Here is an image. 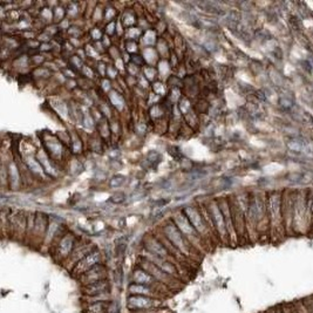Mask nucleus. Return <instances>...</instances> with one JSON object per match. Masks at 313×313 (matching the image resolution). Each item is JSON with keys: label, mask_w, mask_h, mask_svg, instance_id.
Here are the masks:
<instances>
[{"label": "nucleus", "mask_w": 313, "mask_h": 313, "mask_svg": "<svg viewBox=\"0 0 313 313\" xmlns=\"http://www.w3.org/2000/svg\"><path fill=\"white\" fill-rule=\"evenodd\" d=\"M312 227V192L296 191L293 207V234L308 235Z\"/></svg>", "instance_id": "obj_1"}, {"label": "nucleus", "mask_w": 313, "mask_h": 313, "mask_svg": "<svg viewBox=\"0 0 313 313\" xmlns=\"http://www.w3.org/2000/svg\"><path fill=\"white\" fill-rule=\"evenodd\" d=\"M281 203H283V195L279 191H274L268 197L270 237L273 242L281 241L287 235Z\"/></svg>", "instance_id": "obj_2"}, {"label": "nucleus", "mask_w": 313, "mask_h": 313, "mask_svg": "<svg viewBox=\"0 0 313 313\" xmlns=\"http://www.w3.org/2000/svg\"><path fill=\"white\" fill-rule=\"evenodd\" d=\"M140 268L144 269L145 271L148 272L153 278H155L158 283L163 284L164 287H167L169 290H173L174 291V290L180 289V284H181L180 279H176V278L169 276V274H167L164 271H162L158 266H156L154 263L147 260V258L145 257L142 258L140 263Z\"/></svg>", "instance_id": "obj_3"}, {"label": "nucleus", "mask_w": 313, "mask_h": 313, "mask_svg": "<svg viewBox=\"0 0 313 313\" xmlns=\"http://www.w3.org/2000/svg\"><path fill=\"white\" fill-rule=\"evenodd\" d=\"M164 234L168 241L180 251L183 256H190L191 246L189 244V241L185 238V236L181 233L179 227L175 224H168L164 227Z\"/></svg>", "instance_id": "obj_4"}, {"label": "nucleus", "mask_w": 313, "mask_h": 313, "mask_svg": "<svg viewBox=\"0 0 313 313\" xmlns=\"http://www.w3.org/2000/svg\"><path fill=\"white\" fill-rule=\"evenodd\" d=\"M127 306L130 311H141L149 310V308H155L162 306V299L150 298V297L142 296H129L127 300Z\"/></svg>", "instance_id": "obj_5"}, {"label": "nucleus", "mask_w": 313, "mask_h": 313, "mask_svg": "<svg viewBox=\"0 0 313 313\" xmlns=\"http://www.w3.org/2000/svg\"><path fill=\"white\" fill-rule=\"evenodd\" d=\"M100 262H101V253L95 249L75 265V268L72 270V273L74 274L76 278H80L82 274H84L87 271H90L91 269L94 268V266L101 264Z\"/></svg>", "instance_id": "obj_6"}, {"label": "nucleus", "mask_w": 313, "mask_h": 313, "mask_svg": "<svg viewBox=\"0 0 313 313\" xmlns=\"http://www.w3.org/2000/svg\"><path fill=\"white\" fill-rule=\"evenodd\" d=\"M283 217L287 235L293 234V207H295V192H287L283 195Z\"/></svg>", "instance_id": "obj_7"}, {"label": "nucleus", "mask_w": 313, "mask_h": 313, "mask_svg": "<svg viewBox=\"0 0 313 313\" xmlns=\"http://www.w3.org/2000/svg\"><path fill=\"white\" fill-rule=\"evenodd\" d=\"M107 269L103 264H98L94 268L91 269L90 271H87L84 274H82L80 278H78L79 281L82 284V287H86V285H91L94 283H98V281H101L107 279Z\"/></svg>", "instance_id": "obj_8"}, {"label": "nucleus", "mask_w": 313, "mask_h": 313, "mask_svg": "<svg viewBox=\"0 0 313 313\" xmlns=\"http://www.w3.org/2000/svg\"><path fill=\"white\" fill-rule=\"evenodd\" d=\"M74 249H75L74 237H73L72 235L64 236L56 245L55 257L58 258V261L59 262L66 261L69 256H71V253L73 252V250Z\"/></svg>", "instance_id": "obj_9"}, {"label": "nucleus", "mask_w": 313, "mask_h": 313, "mask_svg": "<svg viewBox=\"0 0 313 313\" xmlns=\"http://www.w3.org/2000/svg\"><path fill=\"white\" fill-rule=\"evenodd\" d=\"M94 250L95 248L91 244H82L80 246H75V249L73 250L71 256L65 261L66 268L72 271V270L75 268V265L78 264L80 261H82L87 254H90L92 251H94Z\"/></svg>", "instance_id": "obj_10"}, {"label": "nucleus", "mask_w": 313, "mask_h": 313, "mask_svg": "<svg viewBox=\"0 0 313 313\" xmlns=\"http://www.w3.org/2000/svg\"><path fill=\"white\" fill-rule=\"evenodd\" d=\"M82 292H83V295L87 297L104 295V293H110V284L107 279H104L101 281H98V283L82 287Z\"/></svg>", "instance_id": "obj_11"}, {"label": "nucleus", "mask_w": 313, "mask_h": 313, "mask_svg": "<svg viewBox=\"0 0 313 313\" xmlns=\"http://www.w3.org/2000/svg\"><path fill=\"white\" fill-rule=\"evenodd\" d=\"M129 293L130 296H142V297H150V298H157V299H163L164 297L160 295L155 290L152 288L146 287V285L140 284H134L131 283L129 287Z\"/></svg>", "instance_id": "obj_12"}, {"label": "nucleus", "mask_w": 313, "mask_h": 313, "mask_svg": "<svg viewBox=\"0 0 313 313\" xmlns=\"http://www.w3.org/2000/svg\"><path fill=\"white\" fill-rule=\"evenodd\" d=\"M46 230H47V221H46L44 217H41V215H39L37 218L36 224L33 225V233H32L33 237L36 239L40 238L42 241V239H44Z\"/></svg>", "instance_id": "obj_13"}, {"label": "nucleus", "mask_w": 313, "mask_h": 313, "mask_svg": "<svg viewBox=\"0 0 313 313\" xmlns=\"http://www.w3.org/2000/svg\"><path fill=\"white\" fill-rule=\"evenodd\" d=\"M130 313H173L169 308L161 306L155 308H149V310H141V311H131Z\"/></svg>", "instance_id": "obj_14"}, {"label": "nucleus", "mask_w": 313, "mask_h": 313, "mask_svg": "<svg viewBox=\"0 0 313 313\" xmlns=\"http://www.w3.org/2000/svg\"><path fill=\"white\" fill-rule=\"evenodd\" d=\"M293 305H295V307L298 310L300 313H311L310 311L307 310V307L305 306L303 300H298V301H295V303H292Z\"/></svg>", "instance_id": "obj_15"}, {"label": "nucleus", "mask_w": 313, "mask_h": 313, "mask_svg": "<svg viewBox=\"0 0 313 313\" xmlns=\"http://www.w3.org/2000/svg\"><path fill=\"white\" fill-rule=\"evenodd\" d=\"M126 179L123 176H115L113 180L110 181V185L111 187H120V185H122L123 183H125Z\"/></svg>", "instance_id": "obj_16"}, {"label": "nucleus", "mask_w": 313, "mask_h": 313, "mask_svg": "<svg viewBox=\"0 0 313 313\" xmlns=\"http://www.w3.org/2000/svg\"><path fill=\"white\" fill-rule=\"evenodd\" d=\"M303 303L305 306L307 307V310L311 313H313V296H308L306 298L303 299Z\"/></svg>", "instance_id": "obj_17"}, {"label": "nucleus", "mask_w": 313, "mask_h": 313, "mask_svg": "<svg viewBox=\"0 0 313 313\" xmlns=\"http://www.w3.org/2000/svg\"><path fill=\"white\" fill-rule=\"evenodd\" d=\"M123 200H125V194H122V192H115V194L111 196V201H113L114 203H121Z\"/></svg>", "instance_id": "obj_18"}, {"label": "nucleus", "mask_w": 313, "mask_h": 313, "mask_svg": "<svg viewBox=\"0 0 313 313\" xmlns=\"http://www.w3.org/2000/svg\"><path fill=\"white\" fill-rule=\"evenodd\" d=\"M271 312H272V313H285L283 306H276V307H273V308H271Z\"/></svg>", "instance_id": "obj_19"}, {"label": "nucleus", "mask_w": 313, "mask_h": 313, "mask_svg": "<svg viewBox=\"0 0 313 313\" xmlns=\"http://www.w3.org/2000/svg\"><path fill=\"white\" fill-rule=\"evenodd\" d=\"M284 312L285 313H292V308H291V304H288V305H284Z\"/></svg>", "instance_id": "obj_20"}, {"label": "nucleus", "mask_w": 313, "mask_h": 313, "mask_svg": "<svg viewBox=\"0 0 313 313\" xmlns=\"http://www.w3.org/2000/svg\"><path fill=\"white\" fill-rule=\"evenodd\" d=\"M291 308H292V313H300V312L295 307V305H293V304H291Z\"/></svg>", "instance_id": "obj_21"}, {"label": "nucleus", "mask_w": 313, "mask_h": 313, "mask_svg": "<svg viewBox=\"0 0 313 313\" xmlns=\"http://www.w3.org/2000/svg\"><path fill=\"white\" fill-rule=\"evenodd\" d=\"M312 221H313V192H312Z\"/></svg>", "instance_id": "obj_22"}]
</instances>
